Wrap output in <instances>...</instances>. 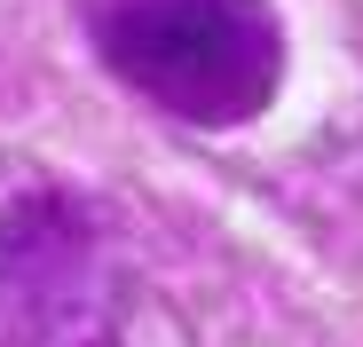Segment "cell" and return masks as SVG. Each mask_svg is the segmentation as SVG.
I'll return each instance as SVG.
<instances>
[{"label":"cell","instance_id":"obj_1","mask_svg":"<svg viewBox=\"0 0 363 347\" xmlns=\"http://www.w3.org/2000/svg\"><path fill=\"white\" fill-rule=\"evenodd\" d=\"M95 64L150 110L190 127H245L284 87L277 0H72Z\"/></svg>","mask_w":363,"mask_h":347},{"label":"cell","instance_id":"obj_2","mask_svg":"<svg viewBox=\"0 0 363 347\" xmlns=\"http://www.w3.org/2000/svg\"><path fill=\"white\" fill-rule=\"evenodd\" d=\"M127 339V276L103 221L32 190L0 213V347H118Z\"/></svg>","mask_w":363,"mask_h":347}]
</instances>
